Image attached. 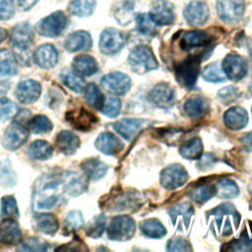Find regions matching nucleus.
<instances>
[{
	"mask_svg": "<svg viewBox=\"0 0 252 252\" xmlns=\"http://www.w3.org/2000/svg\"><path fill=\"white\" fill-rule=\"evenodd\" d=\"M208 213V221L217 236H228L238 227L240 215L231 204H221Z\"/></svg>",
	"mask_w": 252,
	"mask_h": 252,
	"instance_id": "nucleus-1",
	"label": "nucleus"
},
{
	"mask_svg": "<svg viewBox=\"0 0 252 252\" xmlns=\"http://www.w3.org/2000/svg\"><path fill=\"white\" fill-rule=\"evenodd\" d=\"M65 192L62 177L49 176L35 190L33 195V208L35 211L54 208Z\"/></svg>",
	"mask_w": 252,
	"mask_h": 252,
	"instance_id": "nucleus-2",
	"label": "nucleus"
},
{
	"mask_svg": "<svg viewBox=\"0 0 252 252\" xmlns=\"http://www.w3.org/2000/svg\"><path fill=\"white\" fill-rule=\"evenodd\" d=\"M130 68L138 74L155 70L158 68V61L152 49L146 45H139L133 48L128 56Z\"/></svg>",
	"mask_w": 252,
	"mask_h": 252,
	"instance_id": "nucleus-3",
	"label": "nucleus"
},
{
	"mask_svg": "<svg viewBox=\"0 0 252 252\" xmlns=\"http://www.w3.org/2000/svg\"><path fill=\"white\" fill-rule=\"evenodd\" d=\"M200 56L192 55L177 64L175 68L176 80L182 87L187 89L194 88L200 73Z\"/></svg>",
	"mask_w": 252,
	"mask_h": 252,
	"instance_id": "nucleus-4",
	"label": "nucleus"
},
{
	"mask_svg": "<svg viewBox=\"0 0 252 252\" xmlns=\"http://www.w3.org/2000/svg\"><path fill=\"white\" fill-rule=\"evenodd\" d=\"M136 224L129 216H117L113 218L107 227V236L111 240L126 241L135 233Z\"/></svg>",
	"mask_w": 252,
	"mask_h": 252,
	"instance_id": "nucleus-5",
	"label": "nucleus"
},
{
	"mask_svg": "<svg viewBox=\"0 0 252 252\" xmlns=\"http://www.w3.org/2000/svg\"><path fill=\"white\" fill-rule=\"evenodd\" d=\"M67 24V16L62 11H56L41 19L36 25V31L45 37H55L61 34Z\"/></svg>",
	"mask_w": 252,
	"mask_h": 252,
	"instance_id": "nucleus-6",
	"label": "nucleus"
},
{
	"mask_svg": "<svg viewBox=\"0 0 252 252\" xmlns=\"http://www.w3.org/2000/svg\"><path fill=\"white\" fill-rule=\"evenodd\" d=\"M188 173L186 169L179 163H174L166 166L160 172V185L168 190H175L186 183Z\"/></svg>",
	"mask_w": 252,
	"mask_h": 252,
	"instance_id": "nucleus-7",
	"label": "nucleus"
},
{
	"mask_svg": "<svg viewBox=\"0 0 252 252\" xmlns=\"http://www.w3.org/2000/svg\"><path fill=\"white\" fill-rule=\"evenodd\" d=\"M125 44L124 34L113 28L105 29L99 37L98 47L101 53L105 55H112L122 49Z\"/></svg>",
	"mask_w": 252,
	"mask_h": 252,
	"instance_id": "nucleus-8",
	"label": "nucleus"
},
{
	"mask_svg": "<svg viewBox=\"0 0 252 252\" xmlns=\"http://www.w3.org/2000/svg\"><path fill=\"white\" fill-rule=\"evenodd\" d=\"M100 85L106 92L112 94L123 95L131 88V79L124 73L112 72L102 77Z\"/></svg>",
	"mask_w": 252,
	"mask_h": 252,
	"instance_id": "nucleus-9",
	"label": "nucleus"
},
{
	"mask_svg": "<svg viewBox=\"0 0 252 252\" xmlns=\"http://www.w3.org/2000/svg\"><path fill=\"white\" fill-rule=\"evenodd\" d=\"M244 7V0H218L216 9L222 22L233 23L242 17Z\"/></svg>",
	"mask_w": 252,
	"mask_h": 252,
	"instance_id": "nucleus-10",
	"label": "nucleus"
},
{
	"mask_svg": "<svg viewBox=\"0 0 252 252\" xmlns=\"http://www.w3.org/2000/svg\"><path fill=\"white\" fill-rule=\"evenodd\" d=\"M29 138V131L28 129L19 122L11 123L5 130L2 143L3 146L10 150L15 151L19 149Z\"/></svg>",
	"mask_w": 252,
	"mask_h": 252,
	"instance_id": "nucleus-11",
	"label": "nucleus"
},
{
	"mask_svg": "<svg viewBox=\"0 0 252 252\" xmlns=\"http://www.w3.org/2000/svg\"><path fill=\"white\" fill-rule=\"evenodd\" d=\"M221 67L226 78L232 81L243 79L247 73V63L245 59L235 53L227 54L222 60Z\"/></svg>",
	"mask_w": 252,
	"mask_h": 252,
	"instance_id": "nucleus-12",
	"label": "nucleus"
},
{
	"mask_svg": "<svg viewBox=\"0 0 252 252\" xmlns=\"http://www.w3.org/2000/svg\"><path fill=\"white\" fill-rule=\"evenodd\" d=\"M193 215L194 208L188 202L174 205L168 210V216L172 224L179 230H185L188 228Z\"/></svg>",
	"mask_w": 252,
	"mask_h": 252,
	"instance_id": "nucleus-13",
	"label": "nucleus"
},
{
	"mask_svg": "<svg viewBox=\"0 0 252 252\" xmlns=\"http://www.w3.org/2000/svg\"><path fill=\"white\" fill-rule=\"evenodd\" d=\"M148 120L140 118H123L113 124V129L126 141H132L135 136L147 126Z\"/></svg>",
	"mask_w": 252,
	"mask_h": 252,
	"instance_id": "nucleus-14",
	"label": "nucleus"
},
{
	"mask_svg": "<svg viewBox=\"0 0 252 252\" xmlns=\"http://www.w3.org/2000/svg\"><path fill=\"white\" fill-rule=\"evenodd\" d=\"M150 16L158 26L171 25L175 19L173 6L166 0L155 1L152 5Z\"/></svg>",
	"mask_w": 252,
	"mask_h": 252,
	"instance_id": "nucleus-15",
	"label": "nucleus"
},
{
	"mask_svg": "<svg viewBox=\"0 0 252 252\" xmlns=\"http://www.w3.org/2000/svg\"><path fill=\"white\" fill-rule=\"evenodd\" d=\"M186 22L195 27L204 25L210 16L208 6L202 1H192L190 2L183 12Z\"/></svg>",
	"mask_w": 252,
	"mask_h": 252,
	"instance_id": "nucleus-16",
	"label": "nucleus"
},
{
	"mask_svg": "<svg viewBox=\"0 0 252 252\" xmlns=\"http://www.w3.org/2000/svg\"><path fill=\"white\" fill-rule=\"evenodd\" d=\"M11 41L18 49H28L33 41V29L28 23L16 25L11 32Z\"/></svg>",
	"mask_w": 252,
	"mask_h": 252,
	"instance_id": "nucleus-17",
	"label": "nucleus"
},
{
	"mask_svg": "<svg viewBox=\"0 0 252 252\" xmlns=\"http://www.w3.org/2000/svg\"><path fill=\"white\" fill-rule=\"evenodd\" d=\"M41 93L40 84L34 80H25L19 83L16 89V95L20 102L25 104L33 103Z\"/></svg>",
	"mask_w": 252,
	"mask_h": 252,
	"instance_id": "nucleus-18",
	"label": "nucleus"
},
{
	"mask_svg": "<svg viewBox=\"0 0 252 252\" xmlns=\"http://www.w3.org/2000/svg\"><path fill=\"white\" fill-rule=\"evenodd\" d=\"M66 119L73 125L74 128L82 131H88L97 122V118L85 108L69 111L66 114Z\"/></svg>",
	"mask_w": 252,
	"mask_h": 252,
	"instance_id": "nucleus-19",
	"label": "nucleus"
},
{
	"mask_svg": "<svg viewBox=\"0 0 252 252\" xmlns=\"http://www.w3.org/2000/svg\"><path fill=\"white\" fill-rule=\"evenodd\" d=\"M94 146L99 152L108 156H115L119 154L124 148L122 142L116 136L109 132L101 133L96 138Z\"/></svg>",
	"mask_w": 252,
	"mask_h": 252,
	"instance_id": "nucleus-20",
	"label": "nucleus"
},
{
	"mask_svg": "<svg viewBox=\"0 0 252 252\" xmlns=\"http://www.w3.org/2000/svg\"><path fill=\"white\" fill-rule=\"evenodd\" d=\"M223 123L229 130H241L248 123V113L242 107L233 106L223 114Z\"/></svg>",
	"mask_w": 252,
	"mask_h": 252,
	"instance_id": "nucleus-21",
	"label": "nucleus"
},
{
	"mask_svg": "<svg viewBox=\"0 0 252 252\" xmlns=\"http://www.w3.org/2000/svg\"><path fill=\"white\" fill-rule=\"evenodd\" d=\"M61 177L63 180L65 192H67L70 196L76 197L86 191L88 186L87 181L84 176L79 174L78 172H64Z\"/></svg>",
	"mask_w": 252,
	"mask_h": 252,
	"instance_id": "nucleus-22",
	"label": "nucleus"
},
{
	"mask_svg": "<svg viewBox=\"0 0 252 252\" xmlns=\"http://www.w3.org/2000/svg\"><path fill=\"white\" fill-rule=\"evenodd\" d=\"M22 241V231L19 224L13 220L0 221V242L6 245L18 244Z\"/></svg>",
	"mask_w": 252,
	"mask_h": 252,
	"instance_id": "nucleus-23",
	"label": "nucleus"
},
{
	"mask_svg": "<svg viewBox=\"0 0 252 252\" xmlns=\"http://www.w3.org/2000/svg\"><path fill=\"white\" fill-rule=\"evenodd\" d=\"M92 36L88 32L77 31L68 35L64 46L69 52H77L81 50H89L92 47Z\"/></svg>",
	"mask_w": 252,
	"mask_h": 252,
	"instance_id": "nucleus-24",
	"label": "nucleus"
},
{
	"mask_svg": "<svg viewBox=\"0 0 252 252\" xmlns=\"http://www.w3.org/2000/svg\"><path fill=\"white\" fill-rule=\"evenodd\" d=\"M33 60L37 66L43 69H50L57 64V50L51 44L40 45L34 51Z\"/></svg>",
	"mask_w": 252,
	"mask_h": 252,
	"instance_id": "nucleus-25",
	"label": "nucleus"
},
{
	"mask_svg": "<svg viewBox=\"0 0 252 252\" xmlns=\"http://www.w3.org/2000/svg\"><path fill=\"white\" fill-rule=\"evenodd\" d=\"M174 98V90L166 83L156 85L149 94L151 102L158 106H166L172 102Z\"/></svg>",
	"mask_w": 252,
	"mask_h": 252,
	"instance_id": "nucleus-26",
	"label": "nucleus"
},
{
	"mask_svg": "<svg viewBox=\"0 0 252 252\" xmlns=\"http://www.w3.org/2000/svg\"><path fill=\"white\" fill-rule=\"evenodd\" d=\"M72 67L74 72L79 76L89 77L94 75L98 70V65L95 59L90 55H78L73 59Z\"/></svg>",
	"mask_w": 252,
	"mask_h": 252,
	"instance_id": "nucleus-27",
	"label": "nucleus"
},
{
	"mask_svg": "<svg viewBox=\"0 0 252 252\" xmlns=\"http://www.w3.org/2000/svg\"><path fill=\"white\" fill-rule=\"evenodd\" d=\"M57 149L65 155H73L80 147V139L68 130L61 131L55 140Z\"/></svg>",
	"mask_w": 252,
	"mask_h": 252,
	"instance_id": "nucleus-28",
	"label": "nucleus"
},
{
	"mask_svg": "<svg viewBox=\"0 0 252 252\" xmlns=\"http://www.w3.org/2000/svg\"><path fill=\"white\" fill-rule=\"evenodd\" d=\"M213 40V36L204 31L187 32L183 34L181 39V46L186 49L206 46Z\"/></svg>",
	"mask_w": 252,
	"mask_h": 252,
	"instance_id": "nucleus-29",
	"label": "nucleus"
},
{
	"mask_svg": "<svg viewBox=\"0 0 252 252\" xmlns=\"http://www.w3.org/2000/svg\"><path fill=\"white\" fill-rule=\"evenodd\" d=\"M208 101L200 95H195L188 98L183 105V110L185 114L192 119H198L204 116L205 113L208 111Z\"/></svg>",
	"mask_w": 252,
	"mask_h": 252,
	"instance_id": "nucleus-30",
	"label": "nucleus"
},
{
	"mask_svg": "<svg viewBox=\"0 0 252 252\" xmlns=\"http://www.w3.org/2000/svg\"><path fill=\"white\" fill-rule=\"evenodd\" d=\"M33 224L36 230L48 235L55 234L59 227L57 218L54 215L48 213H41L35 215L33 219Z\"/></svg>",
	"mask_w": 252,
	"mask_h": 252,
	"instance_id": "nucleus-31",
	"label": "nucleus"
},
{
	"mask_svg": "<svg viewBox=\"0 0 252 252\" xmlns=\"http://www.w3.org/2000/svg\"><path fill=\"white\" fill-rule=\"evenodd\" d=\"M82 169L88 178L95 181L105 175L108 167L100 159L92 158L82 162Z\"/></svg>",
	"mask_w": 252,
	"mask_h": 252,
	"instance_id": "nucleus-32",
	"label": "nucleus"
},
{
	"mask_svg": "<svg viewBox=\"0 0 252 252\" xmlns=\"http://www.w3.org/2000/svg\"><path fill=\"white\" fill-rule=\"evenodd\" d=\"M140 229L142 233L149 238L158 239L166 234L164 225L157 219H149L140 222Z\"/></svg>",
	"mask_w": 252,
	"mask_h": 252,
	"instance_id": "nucleus-33",
	"label": "nucleus"
},
{
	"mask_svg": "<svg viewBox=\"0 0 252 252\" xmlns=\"http://www.w3.org/2000/svg\"><path fill=\"white\" fill-rule=\"evenodd\" d=\"M215 195L222 199L235 198L239 194V188L237 184L228 178H222L217 181L215 184Z\"/></svg>",
	"mask_w": 252,
	"mask_h": 252,
	"instance_id": "nucleus-34",
	"label": "nucleus"
},
{
	"mask_svg": "<svg viewBox=\"0 0 252 252\" xmlns=\"http://www.w3.org/2000/svg\"><path fill=\"white\" fill-rule=\"evenodd\" d=\"M179 153L183 158L187 159L200 158L203 153L202 140L198 137L190 139L180 147Z\"/></svg>",
	"mask_w": 252,
	"mask_h": 252,
	"instance_id": "nucleus-35",
	"label": "nucleus"
},
{
	"mask_svg": "<svg viewBox=\"0 0 252 252\" xmlns=\"http://www.w3.org/2000/svg\"><path fill=\"white\" fill-rule=\"evenodd\" d=\"M18 66L14 54L8 49H0V77L17 74Z\"/></svg>",
	"mask_w": 252,
	"mask_h": 252,
	"instance_id": "nucleus-36",
	"label": "nucleus"
},
{
	"mask_svg": "<svg viewBox=\"0 0 252 252\" xmlns=\"http://www.w3.org/2000/svg\"><path fill=\"white\" fill-rule=\"evenodd\" d=\"M52 146L43 140H36L29 147V155L36 160H44L52 156Z\"/></svg>",
	"mask_w": 252,
	"mask_h": 252,
	"instance_id": "nucleus-37",
	"label": "nucleus"
},
{
	"mask_svg": "<svg viewBox=\"0 0 252 252\" xmlns=\"http://www.w3.org/2000/svg\"><path fill=\"white\" fill-rule=\"evenodd\" d=\"M215 194V185L210 183H203L193 188L189 194V197L194 202L202 205L209 201Z\"/></svg>",
	"mask_w": 252,
	"mask_h": 252,
	"instance_id": "nucleus-38",
	"label": "nucleus"
},
{
	"mask_svg": "<svg viewBox=\"0 0 252 252\" xmlns=\"http://www.w3.org/2000/svg\"><path fill=\"white\" fill-rule=\"evenodd\" d=\"M95 0H73L69 5L71 14L77 17H88L93 14Z\"/></svg>",
	"mask_w": 252,
	"mask_h": 252,
	"instance_id": "nucleus-39",
	"label": "nucleus"
},
{
	"mask_svg": "<svg viewBox=\"0 0 252 252\" xmlns=\"http://www.w3.org/2000/svg\"><path fill=\"white\" fill-rule=\"evenodd\" d=\"M202 77L205 81L212 83H221L226 80V76L220 63L214 62L203 69Z\"/></svg>",
	"mask_w": 252,
	"mask_h": 252,
	"instance_id": "nucleus-40",
	"label": "nucleus"
},
{
	"mask_svg": "<svg viewBox=\"0 0 252 252\" xmlns=\"http://www.w3.org/2000/svg\"><path fill=\"white\" fill-rule=\"evenodd\" d=\"M104 98V95L94 84H89L85 88V99L92 107L100 110L103 105Z\"/></svg>",
	"mask_w": 252,
	"mask_h": 252,
	"instance_id": "nucleus-41",
	"label": "nucleus"
},
{
	"mask_svg": "<svg viewBox=\"0 0 252 252\" xmlns=\"http://www.w3.org/2000/svg\"><path fill=\"white\" fill-rule=\"evenodd\" d=\"M60 77H61L63 84L75 93H78V94L82 93L86 88L85 81L79 75H77L75 72L72 73L69 71H65L61 74Z\"/></svg>",
	"mask_w": 252,
	"mask_h": 252,
	"instance_id": "nucleus-42",
	"label": "nucleus"
},
{
	"mask_svg": "<svg viewBox=\"0 0 252 252\" xmlns=\"http://www.w3.org/2000/svg\"><path fill=\"white\" fill-rule=\"evenodd\" d=\"M137 30L146 35H154L157 32L158 25L153 21L150 14H139L136 18Z\"/></svg>",
	"mask_w": 252,
	"mask_h": 252,
	"instance_id": "nucleus-43",
	"label": "nucleus"
},
{
	"mask_svg": "<svg viewBox=\"0 0 252 252\" xmlns=\"http://www.w3.org/2000/svg\"><path fill=\"white\" fill-rule=\"evenodd\" d=\"M16 173L13 170L9 160L0 162V184L4 187H13L16 184Z\"/></svg>",
	"mask_w": 252,
	"mask_h": 252,
	"instance_id": "nucleus-44",
	"label": "nucleus"
},
{
	"mask_svg": "<svg viewBox=\"0 0 252 252\" xmlns=\"http://www.w3.org/2000/svg\"><path fill=\"white\" fill-rule=\"evenodd\" d=\"M121 109V100L115 95H107L104 98L100 111L107 117L114 118L119 115Z\"/></svg>",
	"mask_w": 252,
	"mask_h": 252,
	"instance_id": "nucleus-45",
	"label": "nucleus"
},
{
	"mask_svg": "<svg viewBox=\"0 0 252 252\" xmlns=\"http://www.w3.org/2000/svg\"><path fill=\"white\" fill-rule=\"evenodd\" d=\"M48 249V243L38 237H30L21 242L20 246L17 247L19 251H34L44 252Z\"/></svg>",
	"mask_w": 252,
	"mask_h": 252,
	"instance_id": "nucleus-46",
	"label": "nucleus"
},
{
	"mask_svg": "<svg viewBox=\"0 0 252 252\" xmlns=\"http://www.w3.org/2000/svg\"><path fill=\"white\" fill-rule=\"evenodd\" d=\"M31 130L34 134H44L52 130L51 121L44 115H35L31 123Z\"/></svg>",
	"mask_w": 252,
	"mask_h": 252,
	"instance_id": "nucleus-47",
	"label": "nucleus"
},
{
	"mask_svg": "<svg viewBox=\"0 0 252 252\" xmlns=\"http://www.w3.org/2000/svg\"><path fill=\"white\" fill-rule=\"evenodd\" d=\"M17 105L6 97H0V121L5 122L16 115Z\"/></svg>",
	"mask_w": 252,
	"mask_h": 252,
	"instance_id": "nucleus-48",
	"label": "nucleus"
},
{
	"mask_svg": "<svg viewBox=\"0 0 252 252\" xmlns=\"http://www.w3.org/2000/svg\"><path fill=\"white\" fill-rule=\"evenodd\" d=\"M84 224V218L80 211L70 212L65 219V229L68 232H72L80 229Z\"/></svg>",
	"mask_w": 252,
	"mask_h": 252,
	"instance_id": "nucleus-49",
	"label": "nucleus"
},
{
	"mask_svg": "<svg viewBox=\"0 0 252 252\" xmlns=\"http://www.w3.org/2000/svg\"><path fill=\"white\" fill-rule=\"evenodd\" d=\"M2 217L11 218L18 216V207L16 199L13 196H4L1 200Z\"/></svg>",
	"mask_w": 252,
	"mask_h": 252,
	"instance_id": "nucleus-50",
	"label": "nucleus"
},
{
	"mask_svg": "<svg viewBox=\"0 0 252 252\" xmlns=\"http://www.w3.org/2000/svg\"><path fill=\"white\" fill-rule=\"evenodd\" d=\"M104 228H105V218L104 216L99 215L93 220V222L89 226L87 234L90 237L97 238L102 234Z\"/></svg>",
	"mask_w": 252,
	"mask_h": 252,
	"instance_id": "nucleus-51",
	"label": "nucleus"
},
{
	"mask_svg": "<svg viewBox=\"0 0 252 252\" xmlns=\"http://www.w3.org/2000/svg\"><path fill=\"white\" fill-rule=\"evenodd\" d=\"M167 251H192L190 243L182 237H172L167 241Z\"/></svg>",
	"mask_w": 252,
	"mask_h": 252,
	"instance_id": "nucleus-52",
	"label": "nucleus"
},
{
	"mask_svg": "<svg viewBox=\"0 0 252 252\" xmlns=\"http://www.w3.org/2000/svg\"><path fill=\"white\" fill-rule=\"evenodd\" d=\"M238 96V90L233 86H227L218 92V97L225 104H228L236 99Z\"/></svg>",
	"mask_w": 252,
	"mask_h": 252,
	"instance_id": "nucleus-53",
	"label": "nucleus"
},
{
	"mask_svg": "<svg viewBox=\"0 0 252 252\" xmlns=\"http://www.w3.org/2000/svg\"><path fill=\"white\" fill-rule=\"evenodd\" d=\"M15 14V7L10 0H0V21H7Z\"/></svg>",
	"mask_w": 252,
	"mask_h": 252,
	"instance_id": "nucleus-54",
	"label": "nucleus"
},
{
	"mask_svg": "<svg viewBox=\"0 0 252 252\" xmlns=\"http://www.w3.org/2000/svg\"><path fill=\"white\" fill-rule=\"evenodd\" d=\"M230 250L233 251H251L252 250V240L248 239V237L242 236L241 238L231 242Z\"/></svg>",
	"mask_w": 252,
	"mask_h": 252,
	"instance_id": "nucleus-55",
	"label": "nucleus"
},
{
	"mask_svg": "<svg viewBox=\"0 0 252 252\" xmlns=\"http://www.w3.org/2000/svg\"><path fill=\"white\" fill-rule=\"evenodd\" d=\"M133 8H130V6H125L123 5L122 7L118 8L116 13H115V18L116 20L122 25H126V23L131 21V16H132Z\"/></svg>",
	"mask_w": 252,
	"mask_h": 252,
	"instance_id": "nucleus-56",
	"label": "nucleus"
},
{
	"mask_svg": "<svg viewBox=\"0 0 252 252\" xmlns=\"http://www.w3.org/2000/svg\"><path fill=\"white\" fill-rule=\"evenodd\" d=\"M10 1L13 3L15 8L22 11L30 10L38 2V0H10Z\"/></svg>",
	"mask_w": 252,
	"mask_h": 252,
	"instance_id": "nucleus-57",
	"label": "nucleus"
},
{
	"mask_svg": "<svg viewBox=\"0 0 252 252\" xmlns=\"http://www.w3.org/2000/svg\"><path fill=\"white\" fill-rule=\"evenodd\" d=\"M241 146L245 152H252V131L245 134L240 140Z\"/></svg>",
	"mask_w": 252,
	"mask_h": 252,
	"instance_id": "nucleus-58",
	"label": "nucleus"
},
{
	"mask_svg": "<svg viewBox=\"0 0 252 252\" xmlns=\"http://www.w3.org/2000/svg\"><path fill=\"white\" fill-rule=\"evenodd\" d=\"M7 37V32L5 29L0 27V42L3 41Z\"/></svg>",
	"mask_w": 252,
	"mask_h": 252,
	"instance_id": "nucleus-59",
	"label": "nucleus"
},
{
	"mask_svg": "<svg viewBox=\"0 0 252 252\" xmlns=\"http://www.w3.org/2000/svg\"><path fill=\"white\" fill-rule=\"evenodd\" d=\"M248 49H249V53H250V55H251V57H252V41L249 42V44H248Z\"/></svg>",
	"mask_w": 252,
	"mask_h": 252,
	"instance_id": "nucleus-60",
	"label": "nucleus"
},
{
	"mask_svg": "<svg viewBox=\"0 0 252 252\" xmlns=\"http://www.w3.org/2000/svg\"><path fill=\"white\" fill-rule=\"evenodd\" d=\"M249 92H250V94H251V95H252V81H251L250 84H249Z\"/></svg>",
	"mask_w": 252,
	"mask_h": 252,
	"instance_id": "nucleus-61",
	"label": "nucleus"
}]
</instances>
